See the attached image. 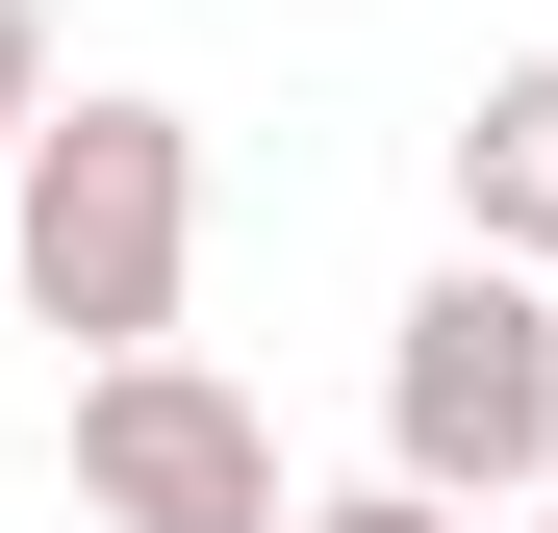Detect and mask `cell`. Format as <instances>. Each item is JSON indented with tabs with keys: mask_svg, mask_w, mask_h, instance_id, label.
<instances>
[{
	"mask_svg": "<svg viewBox=\"0 0 558 533\" xmlns=\"http://www.w3.org/2000/svg\"><path fill=\"white\" fill-rule=\"evenodd\" d=\"M0 280H26V330L76 355H178V280H204V128L178 102H51L26 153H0Z\"/></svg>",
	"mask_w": 558,
	"mask_h": 533,
	"instance_id": "cell-1",
	"label": "cell"
},
{
	"mask_svg": "<svg viewBox=\"0 0 558 533\" xmlns=\"http://www.w3.org/2000/svg\"><path fill=\"white\" fill-rule=\"evenodd\" d=\"M381 483H432V508H533L558 483V280L432 254L381 305Z\"/></svg>",
	"mask_w": 558,
	"mask_h": 533,
	"instance_id": "cell-2",
	"label": "cell"
},
{
	"mask_svg": "<svg viewBox=\"0 0 558 533\" xmlns=\"http://www.w3.org/2000/svg\"><path fill=\"white\" fill-rule=\"evenodd\" d=\"M76 508L102 533H279V407L204 381V355H76Z\"/></svg>",
	"mask_w": 558,
	"mask_h": 533,
	"instance_id": "cell-3",
	"label": "cell"
},
{
	"mask_svg": "<svg viewBox=\"0 0 558 533\" xmlns=\"http://www.w3.org/2000/svg\"><path fill=\"white\" fill-rule=\"evenodd\" d=\"M457 254L558 280V51H508L483 102H457Z\"/></svg>",
	"mask_w": 558,
	"mask_h": 533,
	"instance_id": "cell-4",
	"label": "cell"
},
{
	"mask_svg": "<svg viewBox=\"0 0 558 533\" xmlns=\"http://www.w3.org/2000/svg\"><path fill=\"white\" fill-rule=\"evenodd\" d=\"M279 533H483V508H432V483H330V508H279Z\"/></svg>",
	"mask_w": 558,
	"mask_h": 533,
	"instance_id": "cell-5",
	"label": "cell"
},
{
	"mask_svg": "<svg viewBox=\"0 0 558 533\" xmlns=\"http://www.w3.org/2000/svg\"><path fill=\"white\" fill-rule=\"evenodd\" d=\"M26 128H51V26L0 0V153H26Z\"/></svg>",
	"mask_w": 558,
	"mask_h": 533,
	"instance_id": "cell-6",
	"label": "cell"
},
{
	"mask_svg": "<svg viewBox=\"0 0 558 533\" xmlns=\"http://www.w3.org/2000/svg\"><path fill=\"white\" fill-rule=\"evenodd\" d=\"M533 533H558V483H533Z\"/></svg>",
	"mask_w": 558,
	"mask_h": 533,
	"instance_id": "cell-7",
	"label": "cell"
},
{
	"mask_svg": "<svg viewBox=\"0 0 558 533\" xmlns=\"http://www.w3.org/2000/svg\"><path fill=\"white\" fill-rule=\"evenodd\" d=\"M0 305H26V280H0Z\"/></svg>",
	"mask_w": 558,
	"mask_h": 533,
	"instance_id": "cell-8",
	"label": "cell"
}]
</instances>
